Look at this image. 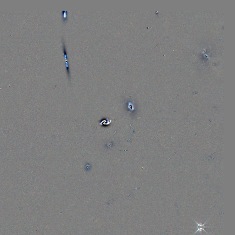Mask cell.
<instances>
[{
  "label": "cell",
  "mask_w": 235,
  "mask_h": 235,
  "mask_svg": "<svg viewBox=\"0 0 235 235\" xmlns=\"http://www.w3.org/2000/svg\"><path fill=\"white\" fill-rule=\"evenodd\" d=\"M194 222H195L196 224H197V225H198V226H197V228H198V230H197V231H196L195 232L194 234H196V233H197V232H200V233H202V231H204V232H205L206 233H207V232L205 230H204V228H208V227H207V226H205L204 225H205V224L207 222V221H206V222L204 223V224H202L199 223H198L197 222V221H195V220H194Z\"/></svg>",
  "instance_id": "cell-1"
}]
</instances>
